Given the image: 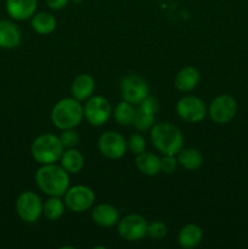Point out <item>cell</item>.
Here are the masks:
<instances>
[{
  "label": "cell",
  "instance_id": "obj_1",
  "mask_svg": "<svg viewBox=\"0 0 248 249\" xmlns=\"http://www.w3.org/2000/svg\"><path fill=\"white\" fill-rule=\"evenodd\" d=\"M39 189L49 196H63L70 187V175L61 165L43 164L35 173Z\"/></svg>",
  "mask_w": 248,
  "mask_h": 249
},
{
  "label": "cell",
  "instance_id": "obj_2",
  "mask_svg": "<svg viewBox=\"0 0 248 249\" xmlns=\"http://www.w3.org/2000/svg\"><path fill=\"white\" fill-rule=\"evenodd\" d=\"M151 140L153 146L163 155H177L182 148L184 136L179 128L170 123L155 124L151 130Z\"/></svg>",
  "mask_w": 248,
  "mask_h": 249
},
{
  "label": "cell",
  "instance_id": "obj_3",
  "mask_svg": "<svg viewBox=\"0 0 248 249\" xmlns=\"http://www.w3.org/2000/svg\"><path fill=\"white\" fill-rule=\"evenodd\" d=\"M84 117V109L74 97L62 99L53 106L51 111V122L56 128L65 130L78 126Z\"/></svg>",
  "mask_w": 248,
  "mask_h": 249
},
{
  "label": "cell",
  "instance_id": "obj_4",
  "mask_svg": "<svg viewBox=\"0 0 248 249\" xmlns=\"http://www.w3.org/2000/svg\"><path fill=\"white\" fill-rule=\"evenodd\" d=\"M63 147L60 138L53 134L39 135L32 143V156L40 164H51L62 156Z\"/></svg>",
  "mask_w": 248,
  "mask_h": 249
},
{
  "label": "cell",
  "instance_id": "obj_5",
  "mask_svg": "<svg viewBox=\"0 0 248 249\" xmlns=\"http://www.w3.org/2000/svg\"><path fill=\"white\" fill-rule=\"evenodd\" d=\"M16 212L24 223H35L43 214V203L35 192L24 191L17 197Z\"/></svg>",
  "mask_w": 248,
  "mask_h": 249
},
{
  "label": "cell",
  "instance_id": "obj_6",
  "mask_svg": "<svg viewBox=\"0 0 248 249\" xmlns=\"http://www.w3.org/2000/svg\"><path fill=\"white\" fill-rule=\"evenodd\" d=\"M95 202V194L85 185L68 187L65 194V203L67 208L74 213H83L91 208Z\"/></svg>",
  "mask_w": 248,
  "mask_h": 249
},
{
  "label": "cell",
  "instance_id": "obj_7",
  "mask_svg": "<svg viewBox=\"0 0 248 249\" xmlns=\"http://www.w3.org/2000/svg\"><path fill=\"white\" fill-rule=\"evenodd\" d=\"M147 220L139 214H129L118 221V233L123 240L140 241L147 235Z\"/></svg>",
  "mask_w": 248,
  "mask_h": 249
},
{
  "label": "cell",
  "instance_id": "obj_8",
  "mask_svg": "<svg viewBox=\"0 0 248 249\" xmlns=\"http://www.w3.org/2000/svg\"><path fill=\"white\" fill-rule=\"evenodd\" d=\"M237 112V102L230 95H219L209 106V117L216 124H226L233 119Z\"/></svg>",
  "mask_w": 248,
  "mask_h": 249
},
{
  "label": "cell",
  "instance_id": "obj_9",
  "mask_svg": "<svg viewBox=\"0 0 248 249\" xmlns=\"http://www.w3.org/2000/svg\"><path fill=\"white\" fill-rule=\"evenodd\" d=\"M83 109L85 119L94 126H100L106 123L112 112L111 104L104 96L89 97Z\"/></svg>",
  "mask_w": 248,
  "mask_h": 249
},
{
  "label": "cell",
  "instance_id": "obj_10",
  "mask_svg": "<svg viewBox=\"0 0 248 249\" xmlns=\"http://www.w3.org/2000/svg\"><path fill=\"white\" fill-rule=\"evenodd\" d=\"M121 94L124 101L130 104H140L148 95V85L140 75L129 74L122 79Z\"/></svg>",
  "mask_w": 248,
  "mask_h": 249
},
{
  "label": "cell",
  "instance_id": "obj_11",
  "mask_svg": "<svg viewBox=\"0 0 248 249\" xmlns=\"http://www.w3.org/2000/svg\"><path fill=\"white\" fill-rule=\"evenodd\" d=\"M177 113L187 123H198L206 117L207 108L204 102L196 96H184L177 101Z\"/></svg>",
  "mask_w": 248,
  "mask_h": 249
},
{
  "label": "cell",
  "instance_id": "obj_12",
  "mask_svg": "<svg viewBox=\"0 0 248 249\" xmlns=\"http://www.w3.org/2000/svg\"><path fill=\"white\" fill-rule=\"evenodd\" d=\"M99 150L102 156L109 160H118L122 158L126 152L125 139L116 131H106L99 138Z\"/></svg>",
  "mask_w": 248,
  "mask_h": 249
},
{
  "label": "cell",
  "instance_id": "obj_13",
  "mask_svg": "<svg viewBox=\"0 0 248 249\" xmlns=\"http://www.w3.org/2000/svg\"><path fill=\"white\" fill-rule=\"evenodd\" d=\"M91 218L96 225L102 228H112L119 221V213L112 204L101 203L92 208Z\"/></svg>",
  "mask_w": 248,
  "mask_h": 249
},
{
  "label": "cell",
  "instance_id": "obj_14",
  "mask_svg": "<svg viewBox=\"0 0 248 249\" xmlns=\"http://www.w3.org/2000/svg\"><path fill=\"white\" fill-rule=\"evenodd\" d=\"M36 0H6L7 14L17 21L28 19L35 14Z\"/></svg>",
  "mask_w": 248,
  "mask_h": 249
},
{
  "label": "cell",
  "instance_id": "obj_15",
  "mask_svg": "<svg viewBox=\"0 0 248 249\" xmlns=\"http://www.w3.org/2000/svg\"><path fill=\"white\" fill-rule=\"evenodd\" d=\"M21 31L10 21H0V48L15 49L21 43Z\"/></svg>",
  "mask_w": 248,
  "mask_h": 249
},
{
  "label": "cell",
  "instance_id": "obj_16",
  "mask_svg": "<svg viewBox=\"0 0 248 249\" xmlns=\"http://www.w3.org/2000/svg\"><path fill=\"white\" fill-rule=\"evenodd\" d=\"M95 90V79L90 74H79L72 83L71 94L78 101H85L91 97Z\"/></svg>",
  "mask_w": 248,
  "mask_h": 249
},
{
  "label": "cell",
  "instance_id": "obj_17",
  "mask_svg": "<svg viewBox=\"0 0 248 249\" xmlns=\"http://www.w3.org/2000/svg\"><path fill=\"white\" fill-rule=\"evenodd\" d=\"M201 79L198 70L192 66H187L180 70L175 77V87L177 90L184 92H189L194 90Z\"/></svg>",
  "mask_w": 248,
  "mask_h": 249
},
{
  "label": "cell",
  "instance_id": "obj_18",
  "mask_svg": "<svg viewBox=\"0 0 248 249\" xmlns=\"http://www.w3.org/2000/svg\"><path fill=\"white\" fill-rule=\"evenodd\" d=\"M203 238L202 229L196 224H187L177 235V243L182 248H195L201 243Z\"/></svg>",
  "mask_w": 248,
  "mask_h": 249
},
{
  "label": "cell",
  "instance_id": "obj_19",
  "mask_svg": "<svg viewBox=\"0 0 248 249\" xmlns=\"http://www.w3.org/2000/svg\"><path fill=\"white\" fill-rule=\"evenodd\" d=\"M135 164L142 174L148 175V177H153V175H157L162 172L160 170V158H158L157 156L151 152L143 151L142 153L138 155Z\"/></svg>",
  "mask_w": 248,
  "mask_h": 249
},
{
  "label": "cell",
  "instance_id": "obj_20",
  "mask_svg": "<svg viewBox=\"0 0 248 249\" xmlns=\"http://www.w3.org/2000/svg\"><path fill=\"white\" fill-rule=\"evenodd\" d=\"M61 167L68 173V174H78L84 167V157L78 150L68 148L63 151L61 156Z\"/></svg>",
  "mask_w": 248,
  "mask_h": 249
},
{
  "label": "cell",
  "instance_id": "obj_21",
  "mask_svg": "<svg viewBox=\"0 0 248 249\" xmlns=\"http://www.w3.org/2000/svg\"><path fill=\"white\" fill-rule=\"evenodd\" d=\"M32 28L41 36H46L55 31L56 28V18L49 12H38L32 16Z\"/></svg>",
  "mask_w": 248,
  "mask_h": 249
},
{
  "label": "cell",
  "instance_id": "obj_22",
  "mask_svg": "<svg viewBox=\"0 0 248 249\" xmlns=\"http://www.w3.org/2000/svg\"><path fill=\"white\" fill-rule=\"evenodd\" d=\"M177 163L187 170H196L203 163V157L196 148H181L177 152Z\"/></svg>",
  "mask_w": 248,
  "mask_h": 249
},
{
  "label": "cell",
  "instance_id": "obj_23",
  "mask_svg": "<svg viewBox=\"0 0 248 249\" xmlns=\"http://www.w3.org/2000/svg\"><path fill=\"white\" fill-rule=\"evenodd\" d=\"M65 201L58 196H50V198L43 204V214L50 221L58 220L65 213Z\"/></svg>",
  "mask_w": 248,
  "mask_h": 249
},
{
  "label": "cell",
  "instance_id": "obj_24",
  "mask_svg": "<svg viewBox=\"0 0 248 249\" xmlns=\"http://www.w3.org/2000/svg\"><path fill=\"white\" fill-rule=\"evenodd\" d=\"M135 113L136 109L134 108L133 104L128 101H122L114 108V119L119 125L126 126L133 123Z\"/></svg>",
  "mask_w": 248,
  "mask_h": 249
},
{
  "label": "cell",
  "instance_id": "obj_25",
  "mask_svg": "<svg viewBox=\"0 0 248 249\" xmlns=\"http://www.w3.org/2000/svg\"><path fill=\"white\" fill-rule=\"evenodd\" d=\"M155 116L153 114H147L143 113V112L136 109L135 117H134L133 125L135 126L138 130H147L151 126H153V123H155Z\"/></svg>",
  "mask_w": 248,
  "mask_h": 249
},
{
  "label": "cell",
  "instance_id": "obj_26",
  "mask_svg": "<svg viewBox=\"0 0 248 249\" xmlns=\"http://www.w3.org/2000/svg\"><path fill=\"white\" fill-rule=\"evenodd\" d=\"M168 233V228L162 221H152L147 225V235L152 240H160Z\"/></svg>",
  "mask_w": 248,
  "mask_h": 249
},
{
  "label": "cell",
  "instance_id": "obj_27",
  "mask_svg": "<svg viewBox=\"0 0 248 249\" xmlns=\"http://www.w3.org/2000/svg\"><path fill=\"white\" fill-rule=\"evenodd\" d=\"M58 138H60L61 142H62L65 148H73L80 142L79 134L75 130H73V129H65L63 133Z\"/></svg>",
  "mask_w": 248,
  "mask_h": 249
},
{
  "label": "cell",
  "instance_id": "obj_28",
  "mask_svg": "<svg viewBox=\"0 0 248 249\" xmlns=\"http://www.w3.org/2000/svg\"><path fill=\"white\" fill-rule=\"evenodd\" d=\"M158 108H159V102L156 97L152 96H146L142 101L139 104V111L143 112V113L147 114H153L155 116L156 113L158 112Z\"/></svg>",
  "mask_w": 248,
  "mask_h": 249
},
{
  "label": "cell",
  "instance_id": "obj_29",
  "mask_svg": "<svg viewBox=\"0 0 248 249\" xmlns=\"http://www.w3.org/2000/svg\"><path fill=\"white\" fill-rule=\"evenodd\" d=\"M126 143H128L129 150L133 153H135V155H140L146 148V141L140 134H133V135H130V138L126 141Z\"/></svg>",
  "mask_w": 248,
  "mask_h": 249
},
{
  "label": "cell",
  "instance_id": "obj_30",
  "mask_svg": "<svg viewBox=\"0 0 248 249\" xmlns=\"http://www.w3.org/2000/svg\"><path fill=\"white\" fill-rule=\"evenodd\" d=\"M177 165V160L173 155H164L160 160V170L167 174H172L175 172Z\"/></svg>",
  "mask_w": 248,
  "mask_h": 249
},
{
  "label": "cell",
  "instance_id": "obj_31",
  "mask_svg": "<svg viewBox=\"0 0 248 249\" xmlns=\"http://www.w3.org/2000/svg\"><path fill=\"white\" fill-rule=\"evenodd\" d=\"M68 1H70V0H46V4H48V6L50 7L51 10L57 11V10L63 9V7L68 4Z\"/></svg>",
  "mask_w": 248,
  "mask_h": 249
}]
</instances>
